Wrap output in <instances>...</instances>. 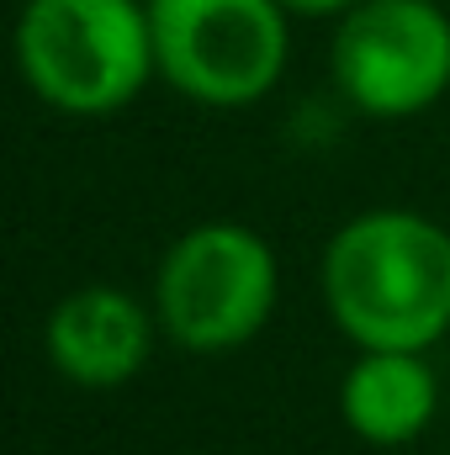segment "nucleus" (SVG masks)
Wrapping results in <instances>:
<instances>
[{"mask_svg":"<svg viewBox=\"0 0 450 455\" xmlns=\"http://www.w3.org/2000/svg\"><path fill=\"white\" fill-rule=\"evenodd\" d=\"M329 69L360 116L430 112L450 91V16L435 0H360L339 16Z\"/></svg>","mask_w":450,"mask_h":455,"instance_id":"5","label":"nucleus"},{"mask_svg":"<svg viewBox=\"0 0 450 455\" xmlns=\"http://www.w3.org/2000/svg\"><path fill=\"white\" fill-rule=\"evenodd\" d=\"M281 297V265L265 233L244 223L186 228L154 270L159 334L191 355H228L265 334Z\"/></svg>","mask_w":450,"mask_h":455,"instance_id":"3","label":"nucleus"},{"mask_svg":"<svg viewBox=\"0 0 450 455\" xmlns=\"http://www.w3.org/2000/svg\"><path fill=\"white\" fill-rule=\"evenodd\" d=\"M292 16H344V11H355L360 0H281Z\"/></svg>","mask_w":450,"mask_h":455,"instance_id":"8","label":"nucleus"},{"mask_svg":"<svg viewBox=\"0 0 450 455\" xmlns=\"http://www.w3.org/2000/svg\"><path fill=\"white\" fill-rule=\"evenodd\" d=\"M286 16L281 0H149L159 80L213 112L265 101L286 75Z\"/></svg>","mask_w":450,"mask_h":455,"instance_id":"4","label":"nucleus"},{"mask_svg":"<svg viewBox=\"0 0 450 455\" xmlns=\"http://www.w3.org/2000/svg\"><path fill=\"white\" fill-rule=\"evenodd\" d=\"M16 69L64 116H112L159 75L149 0H27L16 16Z\"/></svg>","mask_w":450,"mask_h":455,"instance_id":"2","label":"nucleus"},{"mask_svg":"<svg viewBox=\"0 0 450 455\" xmlns=\"http://www.w3.org/2000/svg\"><path fill=\"white\" fill-rule=\"evenodd\" d=\"M440 413V376L419 349H360L339 376V419L376 451L414 445Z\"/></svg>","mask_w":450,"mask_h":455,"instance_id":"7","label":"nucleus"},{"mask_svg":"<svg viewBox=\"0 0 450 455\" xmlns=\"http://www.w3.org/2000/svg\"><path fill=\"white\" fill-rule=\"evenodd\" d=\"M154 334H159L154 307H143L133 291H122L112 281H91L53 302L43 349H48V365L69 387L117 392L149 365Z\"/></svg>","mask_w":450,"mask_h":455,"instance_id":"6","label":"nucleus"},{"mask_svg":"<svg viewBox=\"0 0 450 455\" xmlns=\"http://www.w3.org/2000/svg\"><path fill=\"white\" fill-rule=\"evenodd\" d=\"M324 313L355 349H419L450 334V228L414 207H371L318 259Z\"/></svg>","mask_w":450,"mask_h":455,"instance_id":"1","label":"nucleus"}]
</instances>
